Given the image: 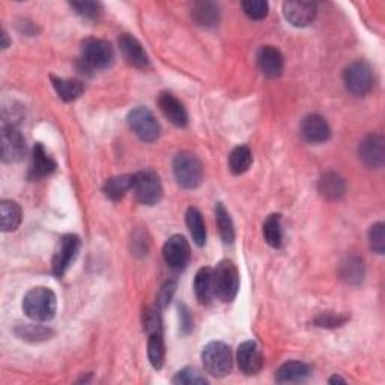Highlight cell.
<instances>
[{
    "mask_svg": "<svg viewBox=\"0 0 385 385\" xmlns=\"http://www.w3.org/2000/svg\"><path fill=\"white\" fill-rule=\"evenodd\" d=\"M57 301L52 289L38 286L32 287L23 298V310L26 316L36 322H47L56 315Z\"/></svg>",
    "mask_w": 385,
    "mask_h": 385,
    "instance_id": "obj_1",
    "label": "cell"
},
{
    "mask_svg": "<svg viewBox=\"0 0 385 385\" xmlns=\"http://www.w3.org/2000/svg\"><path fill=\"white\" fill-rule=\"evenodd\" d=\"M115 62L113 47L104 40L88 38L81 42V59L80 64L83 69H107Z\"/></svg>",
    "mask_w": 385,
    "mask_h": 385,
    "instance_id": "obj_2",
    "label": "cell"
},
{
    "mask_svg": "<svg viewBox=\"0 0 385 385\" xmlns=\"http://www.w3.org/2000/svg\"><path fill=\"white\" fill-rule=\"evenodd\" d=\"M214 275V295L223 303H231L235 299L239 289V274L232 260H222L212 270Z\"/></svg>",
    "mask_w": 385,
    "mask_h": 385,
    "instance_id": "obj_3",
    "label": "cell"
},
{
    "mask_svg": "<svg viewBox=\"0 0 385 385\" xmlns=\"http://www.w3.org/2000/svg\"><path fill=\"white\" fill-rule=\"evenodd\" d=\"M176 183L187 190H195L202 184L203 167L197 156L191 152H179L173 160Z\"/></svg>",
    "mask_w": 385,
    "mask_h": 385,
    "instance_id": "obj_4",
    "label": "cell"
},
{
    "mask_svg": "<svg viewBox=\"0 0 385 385\" xmlns=\"http://www.w3.org/2000/svg\"><path fill=\"white\" fill-rule=\"evenodd\" d=\"M202 363L205 370L215 378H223L232 370V352L223 342H211L203 347Z\"/></svg>",
    "mask_w": 385,
    "mask_h": 385,
    "instance_id": "obj_5",
    "label": "cell"
},
{
    "mask_svg": "<svg viewBox=\"0 0 385 385\" xmlns=\"http://www.w3.org/2000/svg\"><path fill=\"white\" fill-rule=\"evenodd\" d=\"M127 122L130 130L134 132L142 142L149 143L156 140L160 136L161 127L148 107L132 108L127 116Z\"/></svg>",
    "mask_w": 385,
    "mask_h": 385,
    "instance_id": "obj_6",
    "label": "cell"
},
{
    "mask_svg": "<svg viewBox=\"0 0 385 385\" xmlns=\"http://www.w3.org/2000/svg\"><path fill=\"white\" fill-rule=\"evenodd\" d=\"M132 191L142 205H156L163 197V185L160 176L154 171H142L134 175Z\"/></svg>",
    "mask_w": 385,
    "mask_h": 385,
    "instance_id": "obj_7",
    "label": "cell"
},
{
    "mask_svg": "<svg viewBox=\"0 0 385 385\" xmlns=\"http://www.w3.org/2000/svg\"><path fill=\"white\" fill-rule=\"evenodd\" d=\"M343 81L347 92H351L355 96H364L370 92L373 84L372 69L363 60H357V62L346 67L343 72Z\"/></svg>",
    "mask_w": 385,
    "mask_h": 385,
    "instance_id": "obj_8",
    "label": "cell"
},
{
    "mask_svg": "<svg viewBox=\"0 0 385 385\" xmlns=\"http://www.w3.org/2000/svg\"><path fill=\"white\" fill-rule=\"evenodd\" d=\"M191 256V250L188 246V241L183 235H173L166 241L163 247V258L168 268L173 271H183Z\"/></svg>",
    "mask_w": 385,
    "mask_h": 385,
    "instance_id": "obj_9",
    "label": "cell"
},
{
    "mask_svg": "<svg viewBox=\"0 0 385 385\" xmlns=\"http://www.w3.org/2000/svg\"><path fill=\"white\" fill-rule=\"evenodd\" d=\"M79 248H80V239L77 235L68 234L60 238V243L54 253L53 265H52L53 274L56 277H62L68 271V268L71 267L72 262L76 260L79 255Z\"/></svg>",
    "mask_w": 385,
    "mask_h": 385,
    "instance_id": "obj_10",
    "label": "cell"
},
{
    "mask_svg": "<svg viewBox=\"0 0 385 385\" xmlns=\"http://www.w3.org/2000/svg\"><path fill=\"white\" fill-rule=\"evenodd\" d=\"M26 155V142L16 125L2 127V160L5 163H18Z\"/></svg>",
    "mask_w": 385,
    "mask_h": 385,
    "instance_id": "obj_11",
    "label": "cell"
},
{
    "mask_svg": "<svg viewBox=\"0 0 385 385\" xmlns=\"http://www.w3.org/2000/svg\"><path fill=\"white\" fill-rule=\"evenodd\" d=\"M236 361L239 370L246 375H258L263 367V355L256 342L247 340L241 343L236 352Z\"/></svg>",
    "mask_w": 385,
    "mask_h": 385,
    "instance_id": "obj_12",
    "label": "cell"
},
{
    "mask_svg": "<svg viewBox=\"0 0 385 385\" xmlns=\"http://www.w3.org/2000/svg\"><path fill=\"white\" fill-rule=\"evenodd\" d=\"M258 67L262 74L268 79H277L283 74L285 57L279 48L272 45H263L259 48L256 54Z\"/></svg>",
    "mask_w": 385,
    "mask_h": 385,
    "instance_id": "obj_13",
    "label": "cell"
},
{
    "mask_svg": "<svg viewBox=\"0 0 385 385\" xmlns=\"http://www.w3.org/2000/svg\"><path fill=\"white\" fill-rule=\"evenodd\" d=\"M360 160L370 168H378L385 160L384 137L379 134H369L360 143L358 148Z\"/></svg>",
    "mask_w": 385,
    "mask_h": 385,
    "instance_id": "obj_14",
    "label": "cell"
},
{
    "mask_svg": "<svg viewBox=\"0 0 385 385\" xmlns=\"http://www.w3.org/2000/svg\"><path fill=\"white\" fill-rule=\"evenodd\" d=\"M318 6L313 2H286L283 4V16L287 23L295 28H307L316 18Z\"/></svg>",
    "mask_w": 385,
    "mask_h": 385,
    "instance_id": "obj_15",
    "label": "cell"
},
{
    "mask_svg": "<svg viewBox=\"0 0 385 385\" xmlns=\"http://www.w3.org/2000/svg\"><path fill=\"white\" fill-rule=\"evenodd\" d=\"M120 53H122L125 62L137 69H144L149 67V57L144 52L143 45L132 35H122L119 38Z\"/></svg>",
    "mask_w": 385,
    "mask_h": 385,
    "instance_id": "obj_16",
    "label": "cell"
},
{
    "mask_svg": "<svg viewBox=\"0 0 385 385\" xmlns=\"http://www.w3.org/2000/svg\"><path fill=\"white\" fill-rule=\"evenodd\" d=\"M301 136L309 143H323L330 140L331 128L321 115H309L301 122Z\"/></svg>",
    "mask_w": 385,
    "mask_h": 385,
    "instance_id": "obj_17",
    "label": "cell"
},
{
    "mask_svg": "<svg viewBox=\"0 0 385 385\" xmlns=\"http://www.w3.org/2000/svg\"><path fill=\"white\" fill-rule=\"evenodd\" d=\"M159 107L166 116V119L171 120V122L178 127V128H184L188 125V115L184 104L180 103L175 95L163 92L159 96Z\"/></svg>",
    "mask_w": 385,
    "mask_h": 385,
    "instance_id": "obj_18",
    "label": "cell"
},
{
    "mask_svg": "<svg viewBox=\"0 0 385 385\" xmlns=\"http://www.w3.org/2000/svg\"><path fill=\"white\" fill-rule=\"evenodd\" d=\"M56 163L52 159L50 155L47 154L45 148L41 143H36L33 152H32V163H30V171H29V178L30 179H44L47 176H50L56 171Z\"/></svg>",
    "mask_w": 385,
    "mask_h": 385,
    "instance_id": "obj_19",
    "label": "cell"
},
{
    "mask_svg": "<svg viewBox=\"0 0 385 385\" xmlns=\"http://www.w3.org/2000/svg\"><path fill=\"white\" fill-rule=\"evenodd\" d=\"M319 195L327 200H339L345 196L346 192V183L345 179L335 172H327L321 176L318 183Z\"/></svg>",
    "mask_w": 385,
    "mask_h": 385,
    "instance_id": "obj_20",
    "label": "cell"
},
{
    "mask_svg": "<svg viewBox=\"0 0 385 385\" xmlns=\"http://www.w3.org/2000/svg\"><path fill=\"white\" fill-rule=\"evenodd\" d=\"M310 367L303 361H286L285 364L275 372V381L280 384H295L303 382L310 377Z\"/></svg>",
    "mask_w": 385,
    "mask_h": 385,
    "instance_id": "obj_21",
    "label": "cell"
},
{
    "mask_svg": "<svg viewBox=\"0 0 385 385\" xmlns=\"http://www.w3.org/2000/svg\"><path fill=\"white\" fill-rule=\"evenodd\" d=\"M191 17L202 28H215L220 21V8L214 2H196L192 5Z\"/></svg>",
    "mask_w": 385,
    "mask_h": 385,
    "instance_id": "obj_22",
    "label": "cell"
},
{
    "mask_svg": "<svg viewBox=\"0 0 385 385\" xmlns=\"http://www.w3.org/2000/svg\"><path fill=\"white\" fill-rule=\"evenodd\" d=\"M52 83L59 98L65 103H72L79 100L84 92L83 81L77 79H59L52 76Z\"/></svg>",
    "mask_w": 385,
    "mask_h": 385,
    "instance_id": "obj_23",
    "label": "cell"
},
{
    "mask_svg": "<svg viewBox=\"0 0 385 385\" xmlns=\"http://www.w3.org/2000/svg\"><path fill=\"white\" fill-rule=\"evenodd\" d=\"M132 184H134V175H117L105 180L103 191L107 199L119 202L130 190H132Z\"/></svg>",
    "mask_w": 385,
    "mask_h": 385,
    "instance_id": "obj_24",
    "label": "cell"
},
{
    "mask_svg": "<svg viewBox=\"0 0 385 385\" xmlns=\"http://www.w3.org/2000/svg\"><path fill=\"white\" fill-rule=\"evenodd\" d=\"M195 295L200 304H209L214 295V275L212 270L200 268L195 277Z\"/></svg>",
    "mask_w": 385,
    "mask_h": 385,
    "instance_id": "obj_25",
    "label": "cell"
},
{
    "mask_svg": "<svg viewBox=\"0 0 385 385\" xmlns=\"http://www.w3.org/2000/svg\"><path fill=\"white\" fill-rule=\"evenodd\" d=\"M21 208L14 200H2L0 203V224L4 232H14L21 224Z\"/></svg>",
    "mask_w": 385,
    "mask_h": 385,
    "instance_id": "obj_26",
    "label": "cell"
},
{
    "mask_svg": "<svg viewBox=\"0 0 385 385\" xmlns=\"http://www.w3.org/2000/svg\"><path fill=\"white\" fill-rule=\"evenodd\" d=\"M185 220H187V227L190 231V235L192 241H195V244L199 247H203L205 243H207V229H205V222L200 211L196 208H188L185 214Z\"/></svg>",
    "mask_w": 385,
    "mask_h": 385,
    "instance_id": "obj_27",
    "label": "cell"
},
{
    "mask_svg": "<svg viewBox=\"0 0 385 385\" xmlns=\"http://www.w3.org/2000/svg\"><path fill=\"white\" fill-rule=\"evenodd\" d=\"M215 223H217V227H219V232H220L223 243L232 244L234 239H235V227H234V222L231 219V214L227 212L223 203L215 205Z\"/></svg>",
    "mask_w": 385,
    "mask_h": 385,
    "instance_id": "obj_28",
    "label": "cell"
},
{
    "mask_svg": "<svg viewBox=\"0 0 385 385\" xmlns=\"http://www.w3.org/2000/svg\"><path fill=\"white\" fill-rule=\"evenodd\" d=\"M263 238L267 243L279 248L283 243V229H282V215L280 214H271L263 223Z\"/></svg>",
    "mask_w": 385,
    "mask_h": 385,
    "instance_id": "obj_29",
    "label": "cell"
},
{
    "mask_svg": "<svg viewBox=\"0 0 385 385\" xmlns=\"http://www.w3.org/2000/svg\"><path fill=\"white\" fill-rule=\"evenodd\" d=\"M340 277L349 285H358L364 279V263L360 258H347L340 267Z\"/></svg>",
    "mask_w": 385,
    "mask_h": 385,
    "instance_id": "obj_30",
    "label": "cell"
},
{
    "mask_svg": "<svg viewBox=\"0 0 385 385\" xmlns=\"http://www.w3.org/2000/svg\"><path fill=\"white\" fill-rule=\"evenodd\" d=\"M148 357L151 364L155 370H160L164 364V357H166V347H164V339H163V331L160 333H152L148 334Z\"/></svg>",
    "mask_w": 385,
    "mask_h": 385,
    "instance_id": "obj_31",
    "label": "cell"
},
{
    "mask_svg": "<svg viewBox=\"0 0 385 385\" xmlns=\"http://www.w3.org/2000/svg\"><path fill=\"white\" fill-rule=\"evenodd\" d=\"M253 163L251 151L247 146H236L229 155V168L234 175L246 173Z\"/></svg>",
    "mask_w": 385,
    "mask_h": 385,
    "instance_id": "obj_32",
    "label": "cell"
},
{
    "mask_svg": "<svg viewBox=\"0 0 385 385\" xmlns=\"http://www.w3.org/2000/svg\"><path fill=\"white\" fill-rule=\"evenodd\" d=\"M16 333L20 339L32 340V342L47 340V339H50V335H52V331L42 327V325H32V323L20 325V327H17Z\"/></svg>",
    "mask_w": 385,
    "mask_h": 385,
    "instance_id": "obj_33",
    "label": "cell"
},
{
    "mask_svg": "<svg viewBox=\"0 0 385 385\" xmlns=\"http://www.w3.org/2000/svg\"><path fill=\"white\" fill-rule=\"evenodd\" d=\"M173 384L176 385H205L208 384L207 378L202 377V373H199L196 369L192 367H185L183 370H179L175 378L172 379Z\"/></svg>",
    "mask_w": 385,
    "mask_h": 385,
    "instance_id": "obj_34",
    "label": "cell"
},
{
    "mask_svg": "<svg viewBox=\"0 0 385 385\" xmlns=\"http://www.w3.org/2000/svg\"><path fill=\"white\" fill-rule=\"evenodd\" d=\"M369 244L373 253L384 255L385 251V226L382 222H378L370 227L369 231Z\"/></svg>",
    "mask_w": 385,
    "mask_h": 385,
    "instance_id": "obj_35",
    "label": "cell"
},
{
    "mask_svg": "<svg viewBox=\"0 0 385 385\" xmlns=\"http://www.w3.org/2000/svg\"><path fill=\"white\" fill-rule=\"evenodd\" d=\"M244 14L251 20H262L268 16V4L263 0H247V2L241 4Z\"/></svg>",
    "mask_w": 385,
    "mask_h": 385,
    "instance_id": "obj_36",
    "label": "cell"
},
{
    "mask_svg": "<svg viewBox=\"0 0 385 385\" xmlns=\"http://www.w3.org/2000/svg\"><path fill=\"white\" fill-rule=\"evenodd\" d=\"M71 8L86 20H96L103 12V6L98 2H72Z\"/></svg>",
    "mask_w": 385,
    "mask_h": 385,
    "instance_id": "obj_37",
    "label": "cell"
},
{
    "mask_svg": "<svg viewBox=\"0 0 385 385\" xmlns=\"http://www.w3.org/2000/svg\"><path fill=\"white\" fill-rule=\"evenodd\" d=\"M143 327L148 334L160 333L163 331L161 327V316L159 313V309H148L143 315Z\"/></svg>",
    "mask_w": 385,
    "mask_h": 385,
    "instance_id": "obj_38",
    "label": "cell"
},
{
    "mask_svg": "<svg viewBox=\"0 0 385 385\" xmlns=\"http://www.w3.org/2000/svg\"><path fill=\"white\" fill-rule=\"evenodd\" d=\"M346 321H347V316L333 315V313H322V315L318 316V319L315 322L318 323V327L333 328V327H339V325L345 323Z\"/></svg>",
    "mask_w": 385,
    "mask_h": 385,
    "instance_id": "obj_39",
    "label": "cell"
},
{
    "mask_svg": "<svg viewBox=\"0 0 385 385\" xmlns=\"http://www.w3.org/2000/svg\"><path fill=\"white\" fill-rule=\"evenodd\" d=\"M175 289H176V285L173 282H167L161 289H160V294H159V301H156V304H159L160 309H164L168 303H171V299L175 294Z\"/></svg>",
    "mask_w": 385,
    "mask_h": 385,
    "instance_id": "obj_40",
    "label": "cell"
},
{
    "mask_svg": "<svg viewBox=\"0 0 385 385\" xmlns=\"http://www.w3.org/2000/svg\"><path fill=\"white\" fill-rule=\"evenodd\" d=\"M179 327L183 334H188L192 330V318L184 304L179 306Z\"/></svg>",
    "mask_w": 385,
    "mask_h": 385,
    "instance_id": "obj_41",
    "label": "cell"
},
{
    "mask_svg": "<svg viewBox=\"0 0 385 385\" xmlns=\"http://www.w3.org/2000/svg\"><path fill=\"white\" fill-rule=\"evenodd\" d=\"M2 41H4L2 48H4V50H5V48H8V45H9V38H8V33H6V30H2Z\"/></svg>",
    "mask_w": 385,
    "mask_h": 385,
    "instance_id": "obj_42",
    "label": "cell"
},
{
    "mask_svg": "<svg viewBox=\"0 0 385 385\" xmlns=\"http://www.w3.org/2000/svg\"><path fill=\"white\" fill-rule=\"evenodd\" d=\"M335 382H342V384H346V379H343V378H340V377H333V378H330V384H335Z\"/></svg>",
    "mask_w": 385,
    "mask_h": 385,
    "instance_id": "obj_43",
    "label": "cell"
}]
</instances>
